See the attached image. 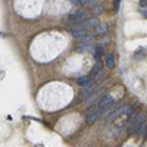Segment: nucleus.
I'll return each mask as SVG.
<instances>
[{
    "label": "nucleus",
    "mask_w": 147,
    "mask_h": 147,
    "mask_svg": "<svg viewBox=\"0 0 147 147\" xmlns=\"http://www.w3.org/2000/svg\"><path fill=\"white\" fill-rule=\"evenodd\" d=\"M143 122H144V113L140 112V113L132 115L131 119L128 121V132H129V134H136Z\"/></svg>",
    "instance_id": "obj_1"
},
{
    "label": "nucleus",
    "mask_w": 147,
    "mask_h": 147,
    "mask_svg": "<svg viewBox=\"0 0 147 147\" xmlns=\"http://www.w3.org/2000/svg\"><path fill=\"white\" fill-rule=\"evenodd\" d=\"M102 110L99 109V105H91L88 107V110L85 112V119H87L88 124H94V122L102 116Z\"/></svg>",
    "instance_id": "obj_2"
},
{
    "label": "nucleus",
    "mask_w": 147,
    "mask_h": 147,
    "mask_svg": "<svg viewBox=\"0 0 147 147\" xmlns=\"http://www.w3.org/2000/svg\"><path fill=\"white\" fill-rule=\"evenodd\" d=\"M87 19V13H85L84 10H77V12H74V13L69 15L68 21L69 24H74V25H81V24Z\"/></svg>",
    "instance_id": "obj_3"
},
{
    "label": "nucleus",
    "mask_w": 147,
    "mask_h": 147,
    "mask_svg": "<svg viewBox=\"0 0 147 147\" xmlns=\"http://www.w3.org/2000/svg\"><path fill=\"white\" fill-rule=\"evenodd\" d=\"M131 110H132V109H131V106L124 105V106L118 107L116 110H113V112L107 116V121H113V119H116V118H119V116H122V115H128V113L131 112Z\"/></svg>",
    "instance_id": "obj_4"
},
{
    "label": "nucleus",
    "mask_w": 147,
    "mask_h": 147,
    "mask_svg": "<svg viewBox=\"0 0 147 147\" xmlns=\"http://www.w3.org/2000/svg\"><path fill=\"white\" fill-rule=\"evenodd\" d=\"M112 106H113V97L109 96V94L103 96V99L99 102V109L102 110V113H105L106 110H107L109 107H112Z\"/></svg>",
    "instance_id": "obj_5"
},
{
    "label": "nucleus",
    "mask_w": 147,
    "mask_h": 147,
    "mask_svg": "<svg viewBox=\"0 0 147 147\" xmlns=\"http://www.w3.org/2000/svg\"><path fill=\"white\" fill-rule=\"evenodd\" d=\"M99 18H87V19H85L82 24H81V25H82V28L85 30V31H87V30H94L97 25H99Z\"/></svg>",
    "instance_id": "obj_6"
},
{
    "label": "nucleus",
    "mask_w": 147,
    "mask_h": 147,
    "mask_svg": "<svg viewBox=\"0 0 147 147\" xmlns=\"http://www.w3.org/2000/svg\"><path fill=\"white\" fill-rule=\"evenodd\" d=\"M102 74H103V66H102V63L99 62V60H97V63L94 65V68H93V71L90 74V77H91V80H99L102 77Z\"/></svg>",
    "instance_id": "obj_7"
},
{
    "label": "nucleus",
    "mask_w": 147,
    "mask_h": 147,
    "mask_svg": "<svg viewBox=\"0 0 147 147\" xmlns=\"http://www.w3.org/2000/svg\"><path fill=\"white\" fill-rule=\"evenodd\" d=\"M69 34L72 37H75V38H78V37H81L82 34H85V30L82 28V25H74V28L69 30Z\"/></svg>",
    "instance_id": "obj_8"
},
{
    "label": "nucleus",
    "mask_w": 147,
    "mask_h": 147,
    "mask_svg": "<svg viewBox=\"0 0 147 147\" xmlns=\"http://www.w3.org/2000/svg\"><path fill=\"white\" fill-rule=\"evenodd\" d=\"M77 40H78V43H80V44H91V43L94 41V37L85 32V34H82L81 37H78Z\"/></svg>",
    "instance_id": "obj_9"
},
{
    "label": "nucleus",
    "mask_w": 147,
    "mask_h": 147,
    "mask_svg": "<svg viewBox=\"0 0 147 147\" xmlns=\"http://www.w3.org/2000/svg\"><path fill=\"white\" fill-rule=\"evenodd\" d=\"M93 93H94V87H93V84L85 85V87L82 88V91H81V99H88V97H90Z\"/></svg>",
    "instance_id": "obj_10"
},
{
    "label": "nucleus",
    "mask_w": 147,
    "mask_h": 147,
    "mask_svg": "<svg viewBox=\"0 0 147 147\" xmlns=\"http://www.w3.org/2000/svg\"><path fill=\"white\" fill-rule=\"evenodd\" d=\"M107 30H109L107 24H99V25L94 28V32H96L97 35H105V34L107 32Z\"/></svg>",
    "instance_id": "obj_11"
},
{
    "label": "nucleus",
    "mask_w": 147,
    "mask_h": 147,
    "mask_svg": "<svg viewBox=\"0 0 147 147\" xmlns=\"http://www.w3.org/2000/svg\"><path fill=\"white\" fill-rule=\"evenodd\" d=\"M105 65H106L109 69L115 68V57H113V55H106V57H105Z\"/></svg>",
    "instance_id": "obj_12"
},
{
    "label": "nucleus",
    "mask_w": 147,
    "mask_h": 147,
    "mask_svg": "<svg viewBox=\"0 0 147 147\" xmlns=\"http://www.w3.org/2000/svg\"><path fill=\"white\" fill-rule=\"evenodd\" d=\"M91 77L88 75V77H81V78H78V84L81 85V87H85V85H90L91 84Z\"/></svg>",
    "instance_id": "obj_13"
},
{
    "label": "nucleus",
    "mask_w": 147,
    "mask_h": 147,
    "mask_svg": "<svg viewBox=\"0 0 147 147\" xmlns=\"http://www.w3.org/2000/svg\"><path fill=\"white\" fill-rule=\"evenodd\" d=\"M93 55H94V57H96L97 60H99V59L102 57V55H103V46H97V47L94 49Z\"/></svg>",
    "instance_id": "obj_14"
},
{
    "label": "nucleus",
    "mask_w": 147,
    "mask_h": 147,
    "mask_svg": "<svg viewBox=\"0 0 147 147\" xmlns=\"http://www.w3.org/2000/svg\"><path fill=\"white\" fill-rule=\"evenodd\" d=\"M103 12V6L100 3H93V13L94 15H100Z\"/></svg>",
    "instance_id": "obj_15"
},
{
    "label": "nucleus",
    "mask_w": 147,
    "mask_h": 147,
    "mask_svg": "<svg viewBox=\"0 0 147 147\" xmlns=\"http://www.w3.org/2000/svg\"><path fill=\"white\" fill-rule=\"evenodd\" d=\"M93 2H94V0H80V3H81L82 6H87V5H93Z\"/></svg>",
    "instance_id": "obj_16"
},
{
    "label": "nucleus",
    "mask_w": 147,
    "mask_h": 147,
    "mask_svg": "<svg viewBox=\"0 0 147 147\" xmlns=\"http://www.w3.org/2000/svg\"><path fill=\"white\" fill-rule=\"evenodd\" d=\"M119 5H121V0H115V10H119Z\"/></svg>",
    "instance_id": "obj_17"
},
{
    "label": "nucleus",
    "mask_w": 147,
    "mask_h": 147,
    "mask_svg": "<svg viewBox=\"0 0 147 147\" xmlns=\"http://www.w3.org/2000/svg\"><path fill=\"white\" fill-rule=\"evenodd\" d=\"M140 6H147V0H140Z\"/></svg>",
    "instance_id": "obj_18"
},
{
    "label": "nucleus",
    "mask_w": 147,
    "mask_h": 147,
    "mask_svg": "<svg viewBox=\"0 0 147 147\" xmlns=\"http://www.w3.org/2000/svg\"><path fill=\"white\" fill-rule=\"evenodd\" d=\"M72 5H80V0H71Z\"/></svg>",
    "instance_id": "obj_19"
},
{
    "label": "nucleus",
    "mask_w": 147,
    "mask_h": 147,
    "mask_svg": "<svg viewBox=\"0 0 147 147\" xmlns=\"http://www.w3.org/2000/svg\"><path fill=\"white\" fill-rule=\"evenodd\" d=\"M141 13H143V15H144V16H146V18H147V10H146V12H144V10H143V12H141Z\"/></svg>",
    "instance_id": "obj_20"
}]
</instances>
